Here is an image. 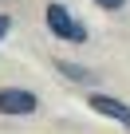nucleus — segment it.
<instances>
[{"instance_id": "39448f33", "label": "nucleus", "mask_w": 130, "mask_h": 134, "mask_svg": "<svg viewBox=\"0 0 130 134\" xmlns=\"http://www.w3.org/2000/svg\"><path fill=\"white\" fill-rule=\"evenodd\" d=\"M95 4H99V8H106V12H118L126 0H95Z\"/></svg>"}, {"instance_id": "7ed1b4c3", "label": "nucleus", "mask_w": 130, "mask_h": 134, "mask_svg": "<svg viewBox=\"0 0 130 134\" xmlns=\"http://www.w3.org/2000/svg\"><path fill=\"white\" fill-rule=\"evenodd\" d=\"M87 107H91L95 114L114 118L118 126H126V130H130V107H126L122 99H114V95H91V99H87Z\"/></svg>"}, {"instance_id": "f03ea898", "label": "nucleus", "mask_w": 130, "mask_h": 134, "mask_svg": "<svg viewBox=\"0 0 130 134\" xmlns=\"http://www.w3.org/2000/svg\"><path fill=\"white\" fill-rule=\"evenodd\" d=\"M39 99L20 87H0V114H36Z\"/></svg>"}, {"instance_id": "20e7f679", "label": "nucleus", "mask_w": 130, "mask_h": 134, "mask_svg": "<svg viewBox=\"0 0 130 134\" xmlns=\"http://www.w3.org/2000/svg\"><path fill=\"white\" fill-rule=\"evenodd\" d=\"M59 71H67V79H75V83H87V79H91L83 67H71V63H59Z\"/></svg>"}, {"instance_id": "f257e3e1", "label": "nucleus", "mask_w": 130, "mask_h": 134, "mask_svg": "<svg viewBox=\"0 0 130 134\" xmlns=\"http://www.w3.org/2000/svg\"><path fill=\"white\" fill-rule=\"evenodd\" d=\"M43 24L51 28V36L67 40V43H87V28L71 16L67 4H47V8H43Z\"/></svg>"}, {"instance_id": "423d86ee", "label": "nucleus", "mask_w": 130, "mask_h": 134, "mask_svg": "<svg viewBox=\"0 0 130 134\" xmlns=\"http://www.w3.org/2000/svg\"><path fill=\"white\" fill-rule=\"evenodd\" d=\"M8 28H12V20H8V16H0V40L8 36Z\"/></svg>"}]
</instances>
